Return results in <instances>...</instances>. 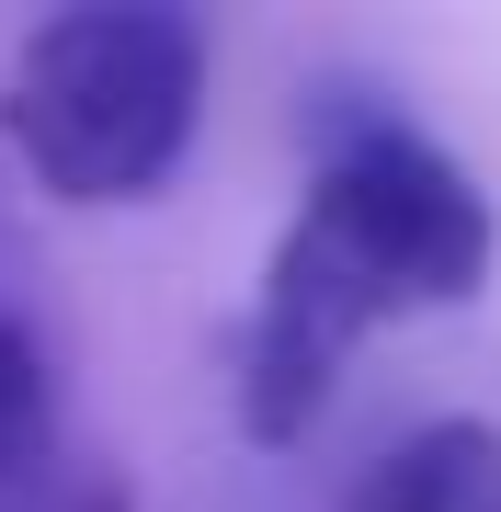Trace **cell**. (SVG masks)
I'll list each match as a JSON object with an SVG mask.
<instances>
[{
    "instance_id": "1",
    "label": "cell",
    "mask_w": 501,
    "mask_h": 512,
    "mask_svg": "<svg viewBox=\"0 0 501 512\" xmlns=\"http://www.w3.org/2000/svg\"><path fill=\"white\" fill-rule=\"evenodd\" d=\"M490 194L433 148L422 126L376 103H319V160L308 205L285 217L274 262H262L251 330H240V421L251 444H297L353 365L376 319L456 308L490 285Z\"/></svg>"
},
{
    "instance_id": "2",
    "label": "cell",
    "mask_w": 501,
    "mask_h": 512,
    "mask_svg": "<svg viewBox=\"0 0 501 512\" xmlns=\"http://www.w3.org/2000/svg\"><path fill=\"white\" fill-rule=\"evenodd\" d=\"M205 103V35L160 0H80L12 46L0 126L57 205H137L183 171Z\"/></svg>"
},
{
    "instance_id": "3",
    "label": "cell",
    "mask_w": 501,
    "mask_h": 512,
    "mask_svg": "<svg viewBox=\"0 0 501 512\" xmlns=\"http://www.w3.org/2000/svg\"><path fill=\"white\" fill-rule=\"evenodd\" d=\"M342 512H501V421H422L353 467Z\"/></svg>"
},
{
    "instance_id": "4",
    "label": "cell",
    "mask_w": 501,
    "mask_h": 512,
    "mask_svg": "<svg viewBox=\"0 0 501 512\" xmlns=\"http://www.w3.org/2000/svg\"><path fill=\"white\" fill-rule=\"evenodd\" d=\"M46 512H137V501H126V490H103V478H69Z\"/></svg>"
}]
</instances>
